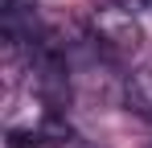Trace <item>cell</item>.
<instances>
[{
	"label": "cell",
	"mask_w": 152,
	"mask_h": 148,
	"mask_svg": "<svg viewBox=\"0 0 152 148\" xmlns=\"http://www.w3.org/2000/svg\"><path fill=\"white\" fill-rule=\"evenodd\" d=\"M0 33L8 49H33L41 45V21H37V4L33 0H4L0 8Z\"/></svg>",
	"instance_id": "2"
},
{
	"label": "cell",
	"mask_w": 152,
	"mask_h": 148,
	"mask_svg": "<svg viewBox=\"0 0 152 148\" xmlns=\"http://www.w3.org/2000/svg\"><path fill=\"white\" fill-rule=\"evenodd\" d=\"M124 99L132 111H140V115H152V66H140V70L127 74L124 82Z\"/></svg>",
	"instance_id": "3"
},
{
	"label": "cell",
	"mask_w": 152,
	"mask_h": 148,
	"mask_svg": "<svg viewBox=\"0 0 152 148\" xmlns=\"http://www.w3.org/2000/svg\"><path fill=\"white\" fill-rule=\"evenodd\" d=\"M148 148H152V144H148Z\"/></svg>",
	"instance_id": "4"
},
{
	"label": "cell",
	"mask_w": 152,
	"mask_h": 148,
	"mask_svg": "<svg viewBox=\"0 0 152 148\" xmlns=\"http://www.w3.org/2000/svg\"><path fill=\"white\" fill-rule=\"evenodd\" d=\"M91 45L99 49L107 62H127L136 49L144 45V29H140L132 8L103 4V8L91 12Z\"/></svg>",
	"instance_id": "1"
}]
</instances>
